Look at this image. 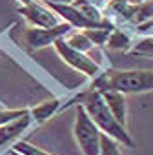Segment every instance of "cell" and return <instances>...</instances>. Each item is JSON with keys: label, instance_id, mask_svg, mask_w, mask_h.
I'll return each mask as SVG.
<instances>
[{"label": "cell", "instance_id": "ffe728a7", "mask_svg": "<svg viewBox=\"0 0 153 155\" xmlns=\"http://www.w3.org/2000/svg\"><path fill=\"white\" fill-rule=\"evenodd\" d=\"M18 2H20V6H26V4H31L33 0H18Z\"/></svg>", "mask_w": 153, "mask_h": 155}, {"label": "cell", "instance_id": "8992f818", "mask_svg": "<svg viewBox=\"0 0 153 155\" xmlns=\"http://www.w3.org/2000/svg\"><path fill=\"white\" fill-rule=\"evenodd\" d=\"M73 31V28L66 22H60L58 26L55 28H28L22 37H24V42L33 48V49H42L46 46H51L55 44L58 38H64L66 35H69Z\"/></svg>", "mask_w": 153, "mask_h": 155}, {"label": "cell", "instance_id": "8fae6325", "mask_svg": "<svg viewBox=\"0 0 153 155\" xmlns=\"http://www.w3.org/2000/svg\"><path fill=\"white\" fill-rule=\"evenodd\" d=\"M64 42L69 46V48H73V49H76V51H82V53H88V51H91L95 46L91 44V40L82 33V31H71L69 35H66L64 37Z\"/></svg>", "mask_w": 153, "mask_h": 155}, {"label": "cell", "instance_id": "7c38bea8", "mask_svg": "<svg viewBox=\"0 0 153 155\" xmlns=\"http://www.w3.org/2000/svg\"><path fill=\"white\" fill-rule=\"evenodd\" d=\"M106 46L109 49H122V51H128V48L131 46V35L126 33L124 29H113Z\"/></svg>", "mask_w": 153, "mask_h": 155}, {"label": "cell", "instance_id": "30bf717a", "mask_svg": "<svg viewBox=\"0 0 153 155\" xmlns=\"http://www.w3.org/2000/svg\"><path fill=\"white\" fill-rule=\"evenodd\" d=\"M60 101L58 99H51V101H46L35 108H29V115L33 119V124H42L46 122L47 119H51L58 110H60Z\"/></svg>", "mask_w": 153, "mask_h": 155}, {"label": "cell", "instance_id": "d6986e66", "mask_svg": "<svg viewBox=\"0 0 153 155\" xmlns=\"http://www.w3.org/2000/svg\"><path fill=\"white\" fill-rule=\"evenodd\" d=\"M126 2H129V4H140V2H146V0H126Z\"/></svg>", "mask_w": 153, "mask_h": 155}, {"label": "cell", "instance_id": "9a60e30c", "mask_svg": "<svg viewBox=\"0 0 153 155\" xmlns=\"http://www.w3.org/2000/svg\"><path fill=\"white\" fill-rule=\"evenodd\" d=\"M100 155H122L120 144L108 135H100Z\"/></svg>", "mask_w": 153, "mask_h": 155}, {"label": "cell", "instance_id": "5bb4252c", "mask_svg": "<svg viewBox=\"0 0 153 155\" xmlns=\"http://www.w3.org/2000/svg\"><path fill=\"white\" fill-rule=\"evenodd\" d=\"M113 29H115V28H113ZM113 29L99 28V29H84L82 33L91 40L93 46H106V42H108V38H109V35H111Z\"/></svg>", "mask_w": 153, "mask_h": 155}, {"label": "cell", "instance_id": "9c48e42d", "mask_svg": "<svg viewBox=\"0 0 153 155\" xmlns=\"http://www.w3.org/2000/svg\"><path fill=\"white\" fill-rule=\"evenodd\" d=\"M100 93V97L104 99L106 106L109 108V111L113 113V117L126 128V120H128V106H126V95L109 90V88H93Z\"/></svg>", "mask_w": 153, "mask_h": 155}, {"label": "cell", "instance_id": "ba28073f", "mask_svg": "<svg viewBox=\"0 0 153 155\" xmlns=\"http://www.w3.org/2000/svg\"><path fill=\"white\" fill-rule=\"evenodd\" d=\"M33 124V119L29 115V111L4 126H0V150L9 146V144H15L17 140H20V135Z\"/></svg>", "mask_w": 153, "mask_h": 155}, {"label": "cell", "instance_id": "52a82bcc", "mask_svg": "<svg viewBox=\"0 0 153 155\" xmlns=\"http://www.w3.org/2000/svg\"><path fill=\"white\" fill-rule=\"evenodd\" d=\"M18 13L33 26V28H55L58 26V17L57 13H53L49 8H44L37 2L26 4L18 8Z\"/></svg>", "mask_w": 153, "mask_h": 155}, {"label": "cell", "instance_id": "277c9868", "mask_svg": "<svg viewBox=\"0 0 153 155\" xmlns=\"http://www.w3.org/2000/svg\"><path fill=\"white\" fill-rule=\"evenodd\" d=\"M53 46H55L57 53L62 57V60H64L66 64H69V66H71L73 69H76V71H80V73L91 77L93 81L97 79L99 75L104 73L102 66H100L97 60H93L91 57H88V55L82 53V51H76V49L69 48V46L64 42V38H58Z\"/></svg>", "mask_w": 153, "mask_h": 155}, {"label": "cell", "instance_id": "7a4b0ae2", "mask_svg": "<svg viewBox=\"0 0 153 155\" xmlns=\"http://www.w3.org/2000/svg\"><path fill=\"white\" fill-rule=\"evenodd\" d=\"M93 88H109L122 95L153 91V69H117L99 75Z\"/></svg>", "mask_w": 153, "mask_h": 155}, {"label": "cell", "instance_id": "6da1fadb", "mask_svg": "<svg viewBox=\"0 0 153 155\" xmlns=\"http://www.w3.org/2000/svg\"><path fill=\"white\" fill-rule=\"evenodd\" d=\"M79 104L86 110V113L90 115V119L95 122V126L100 130L102 135H108L109 139L117 140L122 146L135 148V140L131 139V135L128 133V130L113 117V113L109 111V108L106 106L104 99L100 97V93L97 90L91 88L90 91H86L80 97Z\"/></svg>", "mask_w": 153, "mask_h": 155}, {"label": "cell", "instance_id": "e0dca14e", "mask_svg": "<svg viewBox=\"0 0 153 155\" xmlns=\"http://www.w3.org/2000/svg\"><path fill=\"white\" fill-rule=\"evenodd\" d=\"M29 111V108H22V110H4V111H0V126H4L22 115H26Z\"/></svg>", "mask_w": 153, "mask_h": 155}, {"label": "cell", "instance_id": "2e32d148", "mask_svg": "<svg viewBox=\"0 0 153 155\" xmlns=\"http://www.w3.org/2000/svg\"><path fill=\"white\" fill-rule=\"evenodd\" d=\"M131 55H151L153 57V38L151 37H144L142 40H138L131 49Z\"/></svg>", "mask_w": 153, "mask_h": 155}, {"label": "cell", "instance_id": "4fadbf2b", "mask_svg": "<svg viewBox=\"0 0 153 155\" xmlns=\"http://www.w3.org/2000/svg\"><path fill=\"white\" fill-rule=\"evenodd\" d=\"M13 151L18 153V155H51V153H47L46 150H42V148H38V146L28 142V140H22V139L13 144Z\"/></svg>", "mask_w": 153, "mask_h": 155}, {"label": "cell", "instance_id": "ac0fdd59", "mask_svg": "<svg viewBox=\"0 0 153 155\" xmlns=\"http://www.w3.org/2000/svg\"><path fill=\"white\" fill-rule=\"evenodd\" d=\"M46 4H62V6H71L75 0H44Z\"/></svg>", "mask_w": 153, "mask_h": 155}, {"label": "cell", "instance_id": "3957f363", "mask_svg": "<svg viewBox=\"0 0 153 155\" xmlns=\"http://www.w3.org/2000/svg\"><path fill=\"white\" fill-rule=\"evenodd\" d=\"M73 135L84 155H100V135L102 133L79 102H76V117H75V124H73Z\"/></svg>", "mask_w": 153, "mask_h": 155}, {"label": "cell", "instance_id": "5b68a950", "mask_svg": "<svg viewBox=\"0 0 153 155\" xmlns=\"http://www.w3.org/2000/svg\"><path fill=\"white\" fill-rule=\"evenodd\" d=\"M108 9H111L124 22L135 24L137 28L153 20V0H146L140 4H129L126 0H111L108 4Z\"/></svg>", "mask_w": 153, "mask_h": 155}]
</instances>
